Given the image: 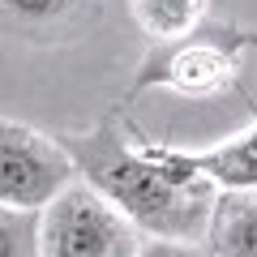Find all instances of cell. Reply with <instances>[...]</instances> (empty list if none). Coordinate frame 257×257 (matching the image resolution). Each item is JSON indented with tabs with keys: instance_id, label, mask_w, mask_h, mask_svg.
I'll use <instances>...</instances> for the list:
<instances>
[{
	"instance_id": "6da1fadb",
	"label": "cell",
	"mask_w": 257,
	"mask_h": 257,
	"mask_svg": "<svg viewBox=\"0 0 257 257\" xmlns=\"http://www.w3.org/2000/svg\"><path fill=\"white\" fill-rule=\"evenodd\" d=\"M60 146L77 167V180L90 184L103 202L150 240H176V244H206L210 214L219 189L210 180H180L155 159L142 155L138 142H128L116 120H103L82 133H64Z\"/></svg>"
},
{
	"instance_id": "7a4b0ae2",
	"label": "cell",
	"mask_w": 257,
	"mask_h": 257,
	"mask_svg": "<svg viewBox=\"0 0 257 257\" xmlns=\"http://www.w3.org/2000/svg\"><path fill=\"white\" fill-rule=\"evenodd\" d=\"M257 47L253 30H197L180 43H163L146 56L138 90H172L180 99H214L240 77V52Z\"/></svg>"
},
{
	"instance_id": "3957f363",
	"label": "cell",
	"mask_w": 257,
	"mask_h": 257,
	"mask_svg": "<svg viewBox=\"0 0 257 257\" xmlns=\"http://www.w3.org/2000/svg\"><path fill=\"white\" fill-rule=\"evenodd\" d=\"M138 227L90 184H69L43 210V257H138Z\"/></svg>"
},
{
	"instance_id": "277c9868",
	"label": "cell",
	"mask_w": 257,
	"mask_h": 257,
	"mask_svg": "<svg viewBox=\"0 0 257 257\" xmlns=\"http://www.w3.org/2000/svg\"><path fill=\"white\" fill-rule=\"evenodd\" d=\"M69 184H77V167L60 138L0 116V206L47 210Z\"/></svg>"
},
{
	"instance_id": "5b68a950",
	"label": "cell",
	"mask_w": 257,
	"mask_h": 257,
	"mask_svg": "<svg viewBox=\"0 0 257 257\" xmlns=\"http://www.w3.org/2000/svg\"><path fill=\"white\" fill-rule=\"evenodd\" d=\"M138 146L146 159H155L159 167H167L180 180H210L219 193L257 189V107H253V124L244 133H236L231 142H223V146L184 150V146L146 142V138H138Z\"/></svg>"
},
{
	"instance_id": "8992f818",
	"label": "cell",
	"mask_w": 257,
	"mask_h": 257,
	"mask_svg": "<svg viewBox=\"0 0 257 257\" xmlns=\"http://www.w3.org/2000/svg\"><path fill=\"white\" fill-rule=\"evenodd\" d=\"M210 257H257V189L219 193L206 231Z\"/></svg>"
},
{
	"instance_id": "52a82bcc",
	"label": "cell",
	"mask_w": 257,
	"mask_h": 257,
	"mask_svg": "<svg viewBox=\"0 0 257 257\" xmlns=\"http://www.w3.org/2000/svg\"><path fill=\"white\" fill-rule=\"evenodd\" d=\"M210 0H128V18L138 22L142 35L155 39V47L180 43L206 26Z\"/></svg>"
},
{
	"instance_id": "ba28073f",
	"label": "cell",
	"mask_w": 257,
	"mask_h": 257,
	"mask_svg": "<svg viewBox=\"0 0 257 257\" xmlns=\"http://www.w3.org/2000/svg\"><path fill=\"white\" fill-rule=\"evenodd\" d=\"M0 257H43V210L0 206Z\"/></svg>"
},
{
	"instance_id": "9c48e42d",
	"label": "cell",
	"mask_w": 257,
	"mask_h": 257,
	"mask_svg": "<svg viewBox=\"0 0 257 257\" xmlns=\"http://www.w3.org/2000/svg\"><path fill=\"white\" fill-rule=\"evenodd\" d=\"M138 257H210L206 244H176V240H142Z\"/></svg>"
},
{
	"instance_id": "30bf717a",
	"label": "cell",
	"mask_w": 257,
	"mask_h": 257,
	"mask_svg": "<svg viewBox=\"0 0 257 257\" xmlns=\"http://www.w3.org/2000/svg\"><path fill=\"white\" fill-rule=\"evenodd\" d=\"M5 9L22 13V18H56V13H64L73 0H0Z\"/></svg>"
}]
</instances>
